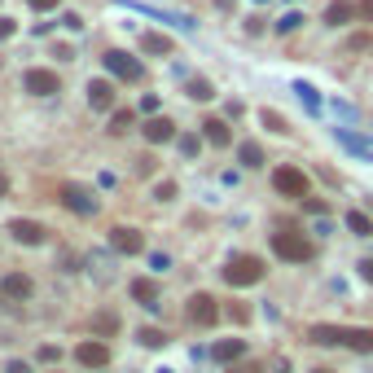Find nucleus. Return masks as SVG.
<instances>
[{"instance_id":"obj_1","label":"nucleus","mask_w":373,"mask_h":373,"mask_svg":"<svg viewBox=\"0 0 373 373\" xmlns=\"http://www.w3.org/2000/svg\"><path fill=\"white\" fill-rule=\"evenodd\" d=\"M316 347H352V352H373V330L369 325H312L308 334Z\"/></svg>"},{"instance_id":"obj_2","label":"nucleus","mask_w":373,"mask_h":373,"mask_svg":"<svg viewBox=\"0 0 373 373\" xmlns=\"http://www.w3.org/2000/svg\"><path fill=\"white\" fill-rule=\"evenodd\" d=\"M272 255L285 263H308V259H316V242L303 233H272Z\"/></svg>"},{"instance_id":"obj_3","label":"nucleus","mask_w":373,"mask_h":373,"mask_svg":"<svg viewBox=\"0 0 373 373\" xmlns=\"http://www.w3.org/2000/svg\"><path fill=\"white\" fill-rule=\"evenodd\" d=\"M224 281L233 285V290L263 281V259L259 255H233V259H228V268H224Z\"/></svg>"},{"instance_id":"obj_4","label":"nucleus","mask_w":373,"mask_h":373,"mask_svg":"<svg viewBox=\"0 0 373 373\" xmlns=\"http://www.w3.org/2000/svg\"><path fill=\"white\" fill-rule=\"evenodd\" d=\"M57 202H62L66 211H75V215H97V198H92L83 185H75V180L57 185Z\"/></svg>"},{"instance_id":"obj_5","label":"nucleus","mask_w":373,"mask_h":373,"mask_svg":"<svg viewBox=\"0 0 373 373\" xmlns=\"http://www.w3.org/2000/svg\"><path fill=\"white\" fill-rule=\"evenodd\" d=\"M101 62H105V70H110L114 79H123V83H141V75H145V66H141L132 53H123V49H110Z\"/></svg>"},{"instance_id":"obj_6","label":"nucleus","mask_w":373,"mask_h":373,"mask_svg":"<svg viewBox=\"0 0 373 373\" xmlns=\"http://www.w3.org/2000/svg\"><path fill=\"white\" fill-rule=\"evenodd\" d=\"M272 185H276V194H285V198H308V176L299 172V167H276Z\"/></svg>"},{"instance_id":"obj_7","label":"nucleus","mask_w":373,"mask_h":373,"mask_svg":"<svg viewBox=\"0 0 373 373\" xmlns=\"http://www.w3.org/2000/svg\"><path fill=\"white\" fill-rule=\"evenodd\" d=\"M22 88H27V92H35V97H53V92H62V83H57V70L31 66L27 75H22Z\"/></svg>"},{"instance_id":"obj_8","label":"nucleus","mask_w":373,"mask_h":373,"mask_svg":"<svg viewBox=\"0 0 373 373\" xmlns=\"http://www.w3.org/2000/svg\"><path fill=\"white\" fill-rule=\"evenodd\" d=\"M75 360L83 369H105V365H110V347H105L101 339H88V343L75 347Z\"/></svg>"},{"instance_id":"obj_9","label":"nucleus","mask_w":373,"mask_h":373,"mask_svg":"<svg viewBox=\"0 0 373 373\" xmlns=\"http://www.w3.org/2000/svg\"><path fill=\"white\" fill-rule=\"evenodd\" d=\"M189 321L202 325V330H211V325L220 321V308H215V299H211V294H194V299H189Z\"/></svg>"},{"instance_id":"obj_10","label":"nucleus","mask_w":373,"mask_h":373,"mask_svg":"<svg viewBox=\"0 0 373 373\" xmlns=\"http://www.w3.org/2000/svg\"><path fill=\"white\" fill-rule=\"evenodd\" d=\"M110 246L119 250V255H141V250H145V237H141L137 228L119 224V228H110Z\"/></svg>"},{"instance_id":"obj_11","label":"nucleus","mask_w":373,"mask_h":373,"mask_svg":"<svg viewBox=\"0 0 373 373\" xmlns=\"http://www.w3.org/2000/svg\"><path fill=\"white\" fill-rule=\"evenodd\" d=\"M246 356V339H220L211 347V360L215 365H237V360Z\"/></svg>"},{"instance_id":"obj_12","label":"nucleus","mask_w":373,"mask_h":373,"mask_svg":"<svg viewBox=\"0 0 373 373\" xmlns=\"http://www.w3.org/2000/svg\"><path fill=\"white\" fill-rule=\"evenodd\" d=\"M141 132H145V141H150V145H167V141L176 137V123H172L167 114H154V119H150V123L141 128Z\"/></svg>"},{"instance_id":"obj_13","label":"nucleus","mask_w":373,"mask_h":373,"mask_svg":"<svg viewBox=\"0 0 373 373\" xmlns=\"http://www.w3.org/2000/svg\"><path fill=\"white\" fill-rule=\"evenodd\" d=\"M9 233H14L18 246H40L44 242V224H35V220H14V224H9Z\"/></svg>"},{"instance_id":"obj_14","label":"nucleus","mask_w":373,"mask_h":373,"mask_svg":"<svg viewBox=\"0 0 373 373\" xmlns=\"http://www.w3.org/2000/svg\"><path fill=\"white\" fill-rule=\"evenodd\" d=\"M88 105L92 110H110L114 105V83L110 79H92L88 83Z\"/></svg>"},{"instance_id":"obj_15","label":"nucleus","mask_w":373,"mask_h":373,"mask_svg":"<svg viewBox=\"0 0 373 373\" xmlns=\"http://www.w3.org/2000/svg\"><path fill=\"white\" fill-rule=\"evenodd\" d=\"M31 290H35V285H31L27 272H9L5 281H0V294H5V299H31Z\"/></svg>"},{"instance_id":"obj_16","label":"nucleus","mask_w":373,"mask_h":373,"mask_svg":"<svg viewBox=\"0 0 373 373\" xmlns=\"http://www.w3.org/2000/svg\"><path fill=\"white\" fill-rule=\"evenodd\" d=\"M352 18H360V9L352 5V0H334V5L325 9V27H347Z\"/></svg>"},{"instance_id":"obj_17","label":"nucleus","mask_w":373,"mask_h":373,"mask_svg":"<svg viewBox=\"0 0 373 373\" xmlns=\"http://www.w3.org/2000/svg\"><path fill=\"white\" fill-rule=\"evenodd\" d=\"M128 290H132V299H137V303H145L150 312H154V308H159V285H154V281H150V276H137V281H132V285H128Z\"/></svg>"},{"instance_id":"obj_18","label":"nucleus","mask_w":373,"mask_h":373,"mask_svg":"<svg viewBox=\"0 0 373 373\" xmlns=\"http://www.w3.org/2000/svg\"><path fill=\"white\" fill-rule=\"evenodd\" d=\"M202 141H211L215 150H224L228 141H233V132H228L224 119H207V123H202Z\"/></svg>"},{"instance_id":"obj_19","label":"nucleus","mask_w":373,"mask_h":373,"mask_svg":"<svg viewBox=\"0 0 373 373\" xmlns=\"http://www.w3.org/2000/svg\"><path fill=\"white\" fill-rule=\"evenodd\" d=\"M141 49L154 53V57H167V53H172V40H167L163 31H145V35H141Z\"/></svg>"},{"instance_id":"obj_20","label":"nucleus","mask_w":373,"mask_h":373,"mask_svg":"<svg viewBox=\"0 0 373 373\" xmlns=\"http://www.w3.org/2000/svg\"><path fill=\"white\" fill-rule=\"evenodd\" d=\"M334 137H339V141H343V145L352 150V154H360V159H369V163H373V145H369V141L352 137V132H347V128H334Z\"/></svg>"},{"instance_id":"obj_21","label":"nucleus","mask_w":373,"mask_h":373,"mask_svg":"<svg viewBox=\"0 0 373 373\" xmlns=\"http://www.w3.org/2000/svg\"><path fill=\"white\" fill-rule=\"evenodd\" d=\"M92 334H97V339L119 334V316H114V312H97V316H92Z\"/></svg>"},{"instance_id":"obj_22","label":"nucleus","mask_w":373,"mask_h":373,"mask_svg":"<svg viewBox=\"0 0 373 373\" xmlns=\"http://www.w3.org/2000/svg\"><path fill=\"white\" fill-rule=\"evenodd\" d=\"M294 92H299V101H303L312 114H321V92L312 88V83H303V79H299V83H294Z\"/></svg>"},{"instance_id":"obj_23","label":"nucleus","mask_w":373,"mask_h":373,"mask_svg":"<svg viewBox=\"0 0 373 373\" xmlns=\"http://www.w3.org/2000/svg\"><path fill=\"white\" fill-rule=\"evenodd\" d=\"M347 228H352L356 237H373V220H369L365 211H352V215H347Z\"/></svg>"},{"instance_id":"obj_24","label":"nucleus","mask_w":373,"mask_h":373,"mask_svg":"<svg viewBox=\"0 0 373 373\" xmlns=\"http://www.w3.org/2000/svg\"><path fill=\"white\" fill-rule=\"evenodd\" d=\"M272 27H276V35H290V31L303 27V14H299V9H290V14H281V18L272 22Z\"/></svg>"},{"instance_id":"obj_25","label":"nucleus","mask_w":373,"mask_h":373,"mask_svg":"<svg viewBox=\"0 0 373 373\" xmlns=\"http://www.w3.org/2000/svg\"><path fill=\"white\" fill-rule=\"evenodd\" d=\"M132 123H137V114H132V110H114L110 114V132H114V137H123Z\"/></svg>"},{"instance_id":"obj_26","label":"nucleus","mask_w":373,"mask_h":373,"mask_svg":"<svg viewBox=\"0 0 373 373\" xmlns=\"http://www.w3.org/2000/svg\"><path fill=\"white\" fill-rule=\"evenodd\" d=\"M237 159H242V167H259V163H263V150L246 141V145H237Z\"/></svg>"},{"instance_id":"obj_27","label":"nucleus","mask_w":373,"mask_h":373,"mask_svg":"<svg viewBox=\"0 0 373 373\" xmlns=\"http://www.w3.org/2000/svg\"><path fill=\"white\" fill-rule=\"evenodd\" d=\"M259 123L268 128V132H290V123H285V119L276 114V110H259Z\"/></svg>"},{"instance_id":"obj_28","label":"nucleus","mask_w":373,"mask_h":373,"mask_svg":"<svg viewBox=\"0 0 373 373\" xmlns=\"http://www.w3.org/2000/svg\"><path fill=\"white\" fill-rule=\"evenodd\" d=\"M189 97H194V101H211V97H215V88H211L207 79H189Z\"/></svg>"},{"instance_id":"obj_29","label":"nucleus","mask_w":373,"mask_h":373,"mask_svg":"<svg viewBox=\"0 0 373 373\" xmlns=\"http://www.w3.org/2000/svg\"><path fill=\"white\" fill-rule=\"evenodd\" d=\"M137 339L145 343V347H163V343H167V334H163V330H154V325H145V330H141Z\"/></svg>"},{"instance_id":"obj_30","label":"nucleus","mask_w":373,"mask_h":373,"mask_svg":"<svg viewBox=\"0 0 373 373\" xmlns=\"http://www.w3.org/2000/svg\"><path fill=\"white\" fill-rule=\"evenodd\" d=\"M154 198H159V202H172V198H176V180H159V185H154Z\"/></svg>"},{"instance_id":"obj_31","label":"nucleus","mask_w":373,"mask_h":373,"mask_svg":"<svg viewBox=\"0 0 373 373\" xmlns=\"http://www.w3.org/2000/svg\"><path fill=\"white\" fill-rule=\"evenodd\" d=\"M35 360H40V365H57V360H62V352H57L53 343H44L40 352H35Z\"/></svg>"},{"instance_id":"obj_32","label":"nucleus","mask_w":373,"mask_h":373,"mask_svg":"<svg viewBox=\"0 0 373 373\" xmlns=\"http://www.w3.org/2000/svg\"><path fill=\"white\" fill-rule=\"evenodd\" d=\"M198 150H202L198 137H180V154H185V159H198Z\"/></svg>"},{"instance_id":"obj_33","label":"nucleus","mask_w":373,"mask_h":373,"mask_svg":"<svg viewBox=\"0 0 373 373\" xmlns=\"http://www.w3.org/2000/svg\"><path fill=\"white\" fill-rule=\"evenodd\" d=\"M14 31H18V22H14V18H5V14H0V40H14Z\"/></svg>"},{"instance_id":"obj_34","label":"nucleus","mask_w":373,"mask_h":373,"mask_svg":"<svg viewBox=\"0 0 373 373\" xmlns=\"http://www.w3.org/2000/svg\"><path fill=\"white\" fill-rule=\"evenodd\" d=\"M369 44H373V35H352V40H347V49L356 53V49H369Z\"/></svg>"},{"instance_id":"obj_35","label":"nucleus","mask_w":373,"mask_h":373,"mask_svg":"<svg viewBox=\"0 0 373 373\" xmlns=\"http://www.w3.org/2000/svg\"><path fill=\"white\" fill-rule=\"evenodd\" d=\"M150 268L154 272H167V268H172V259H167V255H150Z\"/></svg>"},{"instance_id":"obj_36","label":"nucleus","mask_w":373,"mask_h":373,"mask_svg":"<svg viewBox=\"0 0 373 373\" xmlns=\"http://www.w3.org/2000/svg\"><path fill=\"white\" fill-rule=\"evenodd\" d=\"M27 5L35 9V14H49V9H57V0H27Z\"/></svg>"},{"instance_id":"obj_37","label":"nucleus","mask_w":373,"mask_h":373,"mask_svg":"<svg viewBox=\"0 0 373 373\" xmlns=\"http://www.w3.org/2000/svg\"><path fill=\"white\" fill-rule=\"evenodd\" d=\"M5 373H31V365H27V360H9Z\"/></svg>"},{"instance_id":"obj_38","label":"nucleus","mask_w":373,"mask_h":373,"mask_svg":"<svg viewBox=\"0 0 373 373\" xmlns=\"http://www.w3.org/2000/svg\"><path fill=\"white\" fill-rule=\"evenodd\" d=\"M303 207H308L312 215H325V202H321V198H303Z\"/></svg>"},{"instance_id":"obj_39","label":"nucleus","mask_w":373,"mask_h":373,"mask_svg":"<svg viewBox=\"0 0 373 373\" xmlns=\"http://www.w3.org/2000/svg\"><path fill=\"white\" fill-rule=\"evenodd\" d=\"M356 272H360V276H365V281L373 285V259H365V263H356Z\"/></svg>"},{"instance_id":"obj_40","label":"nucleus","mask_w":373,"mask_h":373,"mask_svg":"<svg viewBox=\"0 0 373 373\" xmlns=\"http://www.w3.org/2000/svg\"><path fill=\"white\" fill-rule=\"evenodd\" d=\"M62 22H66L70 31H79V27H83V18H79V14H62Z\"/></svg>"},{"instance_id":"obj_41","label":"nucleus","mask_w":373,"mask_h":373,"mask_svg":"<svg viewBox=\"0 0 373 373\" xmlns=\"http://www.w3.org/2000/svg\"><path fill=\"white\" fill-rule=\"evenodd\" d=\"M356 9H360V18H369V22H373V0H360Z\"/></svg>"},{"instance_id":"obj_42","label":"nucleus","mask_w":373,"mask_h":373,"mask_svg":"<svg viewBox=\"0 0 373 373\" xmlns=\"http://www.w3.org/2000/svg\"><path fill=\"white\" fill-rule=\"evenodd\" d=\"M233 373H263V369H259V365H255V360H250V365H237V369H233Z\"/></svg>"},{"instance_id":"obj_43","label":"nucleus","mask_w":373,"mask_h":373,"mask_svg":"<svg viewBox=\"0 0 373 373\" xmlns=\"http://www.w3.org/2000/svg\"><path fill=\"white\" fill-rule=\"evenodd\" d=\"M5 194H9V176L0 172V198H5Z\"/></svg>"},{"instance_id":"obj_44","label":"nucleus","mask_w":373,"mask_h":373,"mask_svg":"<svg viewBox=\"0 0 373 373\" xmlns=\"http://www.w3.org/2000/svg\"><path fill=\"white\" fill-rule=\"evenodd\" d=\"M316 373H334V369H316Z\"/></svg>"},{"instance_id":"obj_45","label":"nucleus","mask_w":373,"mask_h":373,"mask_svg":"<svg viewBox=\"0 0 373 373\" xmlns=\"http://www.w3.org/2000/svg\"><path fill=\"white\" fill-rule=\"evenodd\" d=\"M159 373H172V369H159Z\"/></svg>"}]
</instances>
